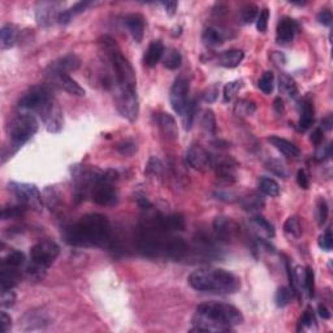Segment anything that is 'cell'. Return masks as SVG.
<instances>
[{
  "instance_id": "45",
  "label": "cell",
  "mask_w": 333,
  "mask_h": 333,
  "mask_svg": "<svg viewBox=\"0 0 333 333\" xmlns=\"http://www.w3.org/2000/svg\"><path fill=\"white\" fill-rule=\"evenodd\" d=\"M242 21L245 24H251L254 22V20L258 19V15H259V8L254 4H250V6H246L242 10Z\"/></svg>"
},
{
  "instance_id": "26",
  "label": "cell",
  "mask_w": 333,
  "mask_h": 333,
  "mask_svg": "<svg viewBox=\"0 0 333 333\" xmlns=\"http://www.w3.org/2000/svg\"><path fill=\"white\" fill-rule=\"evenodd\" d=\"M17 40V29L15 25L7 24L0 29V46L2 48L7 49L15 46Z\"/></svg>"
},
{
  "instance_id": "4",
  "label": "cell",
  "mask_w": 333,
  "mask_h": 333,
  "mask_svg": "<svg viewBox=\"0 0 333 333\" xmlns=\"http://www.w3.org/2000/svg\"><path fill=\"white\" fill-rule=\"evenodd\" d=\"M38 121L31 114L17 115L10 124L11 143L8 147L3 148L2 152V163H6L8 157H12L20 148L28 142L31 137L38 132Z\"/></svg>"
},
{
  "instance_id": "1",
  "label": "cell",
  "mask_w": 333,
  "mask_h": 333,
  "mask_svg": "<svg viewBox=\"0 0 333 333\" xmlns=\"http://www.w3.org/2000/svg\"><path fill=\"white\" fill-rule=\"evenodd\" d=\"M244 323V315L235 306L223 302H206L197 307L190 332H228Z\"/></svg>"
},
{
  "instance_id": "61",
  "label": "cell",
  "mask_w": 333,
  "mask_h": 333,
  "mask_svg": "<svg viewBox=\"0 0 333 333\" xmlns=\"http://www.w3.org/2000/svg\"><path fill=\"white\" fill-rule=\"evenodd\" d=\"M318 312H319V316H320V318H323V319H325V320L330 318L329 310H328L327 307H325V306H324V305H319Z\"/></svg>"
},
{
  "instance_id": "28",
  "label": "cell",
  "mask_w": 333,
  "mask_h": 333,
  "mask_svg": "<svg viewBox=\"0 0 333 333\" xmlns=\"http://www.w3.org/2000/svg\"><path fill=\"white\" fill-rule=\"evenodd\" d=\"M279 82H280L279 85H280L281 93L287 94V95L292 99H294L297 95H298V89H297L296 81L290 77L289 74L281 73Z\"/></svg>"
},
{
  "instance_id": "36",
  "label": "cell",
  "mask_w": 333,
  "mask_h": 333,
  "mask_svg": "<svg viewBox=\"0 0 333 333\" xmlns=\"http://www.w3.org/2000/svg\"><path fill=\"white\" fill-rule=\"evenodd\" d=\"M2 264L10 265V267H15V268H20L22 264H25V254L22 251H12L2 260Z\"/></svg>"
},
{
  "instance_id": "44",
  "label": "cell",
  "mask_w": 333,
  "mask_h": 333,
  "mask_svg": "<svg viewBox=\"0 0 333 333\" xmlns=\"http://www.w3.org/2000/svg\"><path fill=\"white\" fill-rule=\"evenodd\" d=\"M303 288L307 292L310 297L314 296V271H312L311 267H307V268L303 271Z\"/></svg>"
},
{
  "instance_id": "3",
  "label": "cell",
  "mask_w": 333,
  "mask_h": 333,
  "mask_svg": "<svg viewBox=\"0 0 333 333\" xmlns=\"http://www.w3.org/2000/svg\"><path fill=\"white\" fill-rule=\"evenodd\" d=\"M188 281L190 287L198 292H210V293L233 294L237 293L241 288L240 279L226 269H197L190 273Z\"/></svg>"
},
{
  "instance_id": "56",
  "label": "cell",
  "mask_w": 333,
  "mask_h": 333,
  "mask_svg": "<svg viewBox=\"0 0 333 333\" xmlns=\"http://www.w3.org/2000/svg\"><path fill=\"white\" fill-rule=\"evenodd\" d=\"M297 182H298V185L302 189H309L310 180L309 176H307V173H306V171L303 170L298 171V173H297Z\"/></svg>"
},
{
  "instance_id": "38",
  "label": "cell",
  "mask_w": 333,
  "mask_h": 333,
  "mask_svg": "<svg viewBox=\"0 0 333 333\" xmlns=\"http://www.w3.org/2000/svg\"><path fill=\"white\" fill-rule=\"evenodd\" d=\"M26 210H28V208L22 206V204L7 207V208H3V211H2V220H10V219H17V217H21V216H24L25 211Z\"/></svg>"
},
{
  "instance_id": "5",
  "label": "cell",
  "mask_w": 333,
  "mask_h": 333,
  "mask_svg": "<svg viewBox=\"0 0 333 333\" xmlns=\"http://www.w3.org/2000/svg\"><path fill=\"white\" fill-rule=\"evenodd\" d=\"M10 190L17 198L19 204H22L26 208L40 211L43 203H42V197L37 186L33 184H26V182H11Z\"/></svg>"
},
{
  "instance_id": "21",
  "label": "cell",
  "mask_w": 333,
  "mask_h": 333,
  "mask_svg": "<svg viewBox=\"0 0 333 333\" xmlns=\"http://www.w3.org/2000/svg\"><path fill=\"white\" fill-rule=\"evenodd\" d=\"M165 52V48H164V44L161 40H154L150 43L147 51L145 52L143 56V63H145L146 67H155L157 63L163 59V55Z\"/></svg>"
},
{
  "instance_id": "49",
  "label": "cell",
  "mask_w": 333,
  "mask_h": 333,
  "mask_svg": "<svg viewBox=\"0 0 333 333\" xmlns=\"http://www.w3.org/2000/svg\"><path fill=\"white\" fill-rule=\"evenodd\" d=\"M268 19H269V10L268 8H263L262 11L258 15V19H256V29L260 31V33H264L268 28Z\"/></svg>"
},
{
  "instance_id": "2",
  "label": "cell",
  "mask_w": 333,
  "mask_h": 333,
  "mask_svg": "<svg viewBox=\"0 0 333 333\" xmlns=\"http://www.w3.org/2000/svg\"><path fill=\"white\" fill-rule=\"evenodd\" d=\"M111 237V224L102 213H87L64 231L65 242L72 246H103Z\"/></svg>"
},
{
  "instance_id": "41",
  "label": "cell",
  "mask_w": 333,
  "mask_h": 333,
  "mask_svg": "<svg viewBox=\"0 0 333 333\" xmlns=\"http://www.w3.org/2000/svg\"><path fill=\"white\" fill-rule=\"evenodd\" d=\"M242 87V81H232L224 86V102H231Z\"/></svg>"
},
{
  "instance_id": "25",
  "label": "cell",
  "mask_w": 333,
  "mask_h": 333,
  "mask_svg": "<svg viewBox=\"0 0 333 333\" xmlns=\"http://www.w3.org/2000/svg\"><path fill=\"white\" fill-rule=\"evenodd\" d=\"M90 6H93L91 2H78V3H76L74 6H72L71 8H68V10L62 11V13H60L59 20H58V21L63 25L68 24V22L72 21V19H74L76 16L80 15V13H82L83 11H86Z\"/></svg>"
},
{
  "instance_id": "9",
  "label": "cell",
  "mask_w": 333,
  "mask_h": 333,
  "mask_svg": "<svg viewBox=\"0 0 333 333\" xmlns=\"http://www.w3.org/2000/svg\"><path fill=\"white\" fill-rule=\"evenodd\" d=\"M115 105L118 108L119 114L129 120L130 123L136 121L139 114V103L137 91H124L116 90L115 94Z\"/></svg>"
},
{
  "instance_id": "13",
  "label": "cell",
  "mask_w": 333,
  "mask_h": 333,
  "mask_svg": "<svg viewBox=\"0 0 333 333\" xmlns=\"http://www.w3.org/2000/svg\"><path fill=\"white\" fill-rule=\"evenodd\" d=\"M212 168L215 170L217 179H220L221 181L229 184L236 180V163L231 157L213 156Z\"/></svg>"
},
{
  "instance_id": "11",
  "label": "cell",
  "mask_w": 333,
  "mask_h": 333,
  "mask_svg": "<svg viewBox=\"0 0 333 333\" xmlns=\"http://www.w3.org/2000/svg\"><path fill=\"white\" fill-rule=\"evenodd\" d=\"M212 157L210 152L202 146H191L186 152V163L198 171H207L212 168Z\"/></svg>"
},
{
  "instance_id": "24",
  "label": "cell",
  "mask_w": 333,
  "mask_h": 333,
  "mask_svg": "<svg viewBox=\"0 0 333 333\" xmlns=\"http://www.w3.org/2000/svg\"><path fill=\"white\" fill-rule=\"evenodd\" d=\"M244 60L242 49H228L219 55V64L224 68H236Z\"/></svg>"
},
{
  "instance_id": "50",
  "label": "cell",
  "mask_w": 333,
  "mask_h": 333,
  "mask_svg": "<svg viewBox=\"0 0 333 333\" xmlns=\"http://www.w3.org/2000/svg\"><path fill=\"white\" fill-rule=\"evenodd\" d=\"M319 246L323 250H325V251H330V249H332L333 246V236L330 229H327V231L320 236V238H319Z\"/></svg>"
},
{
  "instance_id": "16",
  "label": "cell",
  "mask_w": 333,
  "mask_h": 333,
  "mask_svg": "<svg viewBox=\"0 0 333 333\" xmlns=\"http://www.w3.org/2000/svg\"><path fill=\"white\" fill-rule=\"evenodd\" d=\"M59 4L56 3H39L37 11H35V16H37L38 24L42 26H47L53 22V20H59Z\"/></svg>"
},
{
  "instance_id": "40",
  "label": "cell",
  "mask_w": 333,
  "mask_h": 333,
  "mask_svg": "<svg viewBox=\"0 0 333 333\" xmlns=\"http://www.w3.org/2000/svg\"><path fill=\"white\" fill-rule=\"evenodd\" d=\"M256 109L255 103L247 99H241L240 102H237L235 108V112L241 116H247V115H253Z\"/></svg>"
},
{
  "instance_id": "20",
  "label": "cell",
  "mask_w": 333,
  "mask_h": 333,
  "mask_svg": "<svg viewBox=\"0 0 333 333\" xmlns=\"http://www.w3.org/2000/svg\"><path fill=\"white\" fill-rule=\"evenodd\" d=\"M20 279H21V273L19 272V268L2 264V268H0V288L2 290L15 288L19 284Z\"/></svg>"
},
{
  "instance_id": "34",
  "label": "cell",
  "mask_w": 333,
  "mask_h": 333,
  "mask_svg": "<svg viewBox=\"0 0 333 333\" xmlns=\"http://www.w3.org/2000/svg\"><path fill=\"white\" fill-rule=\"evenodd\" d=\"M284 232L290 237H301L302 235V227H301V223L297 219L296 216H290L288 217V220L284 224Z\"/></svg>"
},
{
  "instance_id": "42",
  "label": "cell",
  "mask_w": 333,
  "mask_h": 333,
  "mask_svg": "<svg viewBox=\"0 0 333 333\" xmlns=\"http://www.w3.org/2000/svg\"><path fill=\"white\" fill-rule=\"evenodd\" d=\"M163 172V163L159 157L151 156L146 165V173L150 176H160Z\"/></svg>"
},
{
  "instance_id": "52",
  "label": "cell",
  "mask_w": 333,
  "mask_h": 333,
  "mask_svg": "<svg viewBox=\"0 0 333 333\" xmlns=\"http://www.w3.org/2000/svg\"><path fill=\"white\" fill-rule=\"evenodd\" d=\"M11 328H12V319L6 311L0 312V330L2 333L10 332Z\"/></svg>"
},
{
  "instance_id": "59",
  "label": "cell",
  "mask_w": 333,
  "mask_h": 333,
  "mask_svg": "<svg viewBox=\"0 0 333 333\" xmlns=\"http://www.w3.org/2000/svg\"><path fill=\"white\" fill-rule=\"evenodd\" d=\"M177 6H179L177 2H166V3H163L164 10H165V12L170 16L175 15V12H176L177 10Z\"/></svg>"
},
{
  "instance_id": "33",
  "label": "cell",
  "mask_w": 333,
  "mask_h": 333,
  "mask_svg": "<svg viewBox=\"0 0 333 333\" xmlns=\"http://www.w3.org/2000/svg\"><path fill=\"white\" fill-rule=\"evenodd\" d=\"M251 223L256 228L260 229L267 237H273L274 236V227L262 215H255L254 217H251Z\"/></svg>"
},
{
  "instance_id": "32",
  "label": "cell",
  "mask_w": 333,
  "mask_h": 333,
  "mask_svg": "<svg viewBox=\"0 0 333 333\" xmlns=\"http://www.w3.org/2000/svg\"><path fill=\"white\" fill-rule=\"evenodd\" d=\"M195 111H197V102H195V99H191V100H189L188 105H186V108L181 114L182 124H184V128H185L186 130H190L191 127H193Z\"/></svg>"
},
{
  "instance_id": "7",
  "label": "cell",
  "mask_w": 333,
  "mask_h": 333,
  "mask_svg": "<svg viewBox=\"0 0 333 333\" xmlns=\"http://www.w3.org/2000/svg\"><path fill=\"white\" fill-rule=\"evenodd\" d=\"M60 254V247L53 241H40L30 249V260L48 269Z\"/></svg>"
},
{
  "instance_id": "60",
  "label": "cell",
  "mask_w": 333,
  "mask_h": 333,
  "mask_svg": "<svg viewBox=\"0 0 333 333\" xmlns=\"http://www.w3.org/2000/svg\"><path fill=\"white\" fill-rule=\"evenodd\" d=\"M273 108H274V111H276V114H278V115H283V114H284L285 107H284V102H283V99H281V98H276V99H274Z\"/></svg>"
},
{
  "instance_id": "58",
  "label": "cell",
  "mask_w": 333,
  "mask_h": 333,
  "mask_svg": "<svg viewBox=\"0 0 333 333\" xmlns=\"http://www.w3.org/2000/svg\"><path fill=\"white\" fill-rule=\"evenodd\" d=\"M137 203H138V206L142 208V210H150L151 208V202L148 201L147 198L143 197V195H139V197H137Z\"/></svg>"
},
{
  "instance_id": "48",
  "label": "cell",
  "mask_w": 333,
  "mask_h": 333,
  "mask_svg": "<svg viewBox=\"0 0 333 333\" xmlns=\"http://www.w3.org/2000/svg\"><path fill=\"white\" fill-rule=\"evenodd\" d=\"M265 168L268 171H271L272 173L278 175V176L285 177L287 176V172H285V166L284 164L281 163L280 160H276V159H271V160L267 161L265 164Z\"/></svg>"
},
{
  "instance_id": "55",
  "label": "cell",
  "mask_w": 333,
  "mask_h": 333,
  "mask_svg": "<svg viewBox=\"0 0 333 333\" xmlns=\"http://www.w3.org/2000/svg\"><path fill=\"white\" fill-rule=\"evenodd\" d=\"M318 21L324 26H329L332 24V12L329 10H321L318 15Z\"/></svg>"
},
{
  "instance_id": "37",
  "label": "cell",
  "mask_w": 333,
  "mask_h": 333,
  "mask_svg": "<svg viewBox=\"0 0 333 333\" xmlns=\"http://www.w3.org/2000/svg\"><path fill=\"white\" fill-rule=\"evenodd\" d=\"M202 129L207 133V134H215L216 132V119L215 115L211 109H206L202 116Z\"/></svg>"
},
{
  "instance_id": "17",
  "label": "cell",
  "mask_w": 333,
  "mask_h": 333,
  "mask_svg": "<svg viewBox=\"0 0 333 333\" xmlns=\"http://www.w3.org/2000/svg\"><path fill=\"white\" fill-rule=\"evenodd\" d=\"M213 228H215L217 237L223 238V240L233 238L240 231L237 224L231 217H217L213 223Z\"/></svg>"
},
{
  "instance_id": "30",
  "label": "cell",
  "mask_w": 333,
  "mask_h": 333,
  "mask_svg": "<svg viewBox=\"0 0 333 333\" xmlns=\"http://www.w3.org/2000/svg\"><path fill=\"white\" fill-rule=\"evenodd\" d=\"M202 39H203V42L207 46H217V44L223 43L224 35H223V31L217 30L213 26H210V28L204 29L203 34H202Z\"/></svg>"
},
{
  "instance_id": "35",
  "label": "cell",
  "mask_w": 333,
  "mask_h": 333,
  "mask_svg": "<svg viewBox=\"0 0 333 333\" xmlns=\"http://www.w3.org/2000/svg\"><path fill=\"white\" fill-rule=\"evenodd\" d=\"M293 290L288 287H281L279 288L278 292H276V296H274V302L278 307H285L287 305H289V302L293 298Z\"/></svg>"
},
{
  "instance_id": "51",
  "label": "cell",
  "mask_w": 333,
  "mask_h": 333,
  "mask_svg": "<svg viewBox=\"0 0 333 333\" xmlns=\"http://www.w3.org/2000/svg\"><path fill=\"white\" fill-rule=\"evenodd\" d=\"M328 217V204L324 199H319L318 202V221L319 226H324Z\"/></svg>"
},
{
  "instance_id": "18",
  "label": "cell",
  "mask_w": 333,
  "mask_h": 333,
  "mask_svg": "<svg viewBox=\"0 0 333 333\" xmlns=\"http://www.w3.org/2000/svg\"><path fill=\"white\" fill-rule=\"evenodd\" d=\"M157 125L160 128L163 136L170 141H176L179 138V128L175 118L170 114H160L157 116Z\"/></svg>"
},
{
  "instance_id": "54",
  "label": "cell",
  "mask_w": 333,
  "mask_h": 333,
  "mask_svg": "<svg viewBox=\"0 0 333 333\" xmlns=\"http://www.w3.org/2000/svg\"><path fill=\"white\" fill-rule=\"evenodd\" d=\"M332 155V145H327V146H323V147H320L318 150V152H316V160L321 161V160H325V159H328V157Z\"/></svg>"
},
{
  "instance_id": "46",
  "label": "cell",
  "mask_w": 333,
  "mask_h": 333,
  "mask_svg": "<svg viewBox=\"0 0 333 333\" xmlns=\"http://www.w3.org/2000/svg\"><path fill=\"white\" fill-rule=\"evenodd\" d=\"M16 302V294L12 292V289L2 290V296H0V305L3 309H11L15 306Z\"/></svg>"
},
{
  "instance_id": "62",
  "label": "cell",
  "mask_w": 333,
  "mask_h": 333,
  "mask_svg": "<svg viewBox=\"0 0 333 333\" xmlns=\"http://www.w3.org/2000/svg\"><path fill=\"white\" fill-rule=\"evenodd\" d=\"M321 125H323V129L325 130H330L332 129V125H333V120H332V116H327L325 119H323V121H321Z\"/></svg>"
},
{
  "instance_id": "19",
  "label": "cell",
  "mask_w": 333,
  "mask_h": 333,
  "mask_svg": "<svg viewBox=\"0 0 333 333\" xmlns=\"http://www.w3.org/2000/svg\"><path fill=\"white\" fill-rule=\"evenodd\" d=\"M125 24H127V28L132 34L133 39L136 40L137 43H141L143 35H145V19H143V16L138 15V13L129 15L125 19Z\"/></svg>"
},
{
  "instance_id": "15",
  "label": "cell",
  "mask_w": 333,
  "mask_h": 333,
  "mask_svg": "<svg viewBox=\"0 0 333 333\" xmlns=\"http://www.w3.org/2000/svg\"><path fill=\"white\" fill-rule=\"evenodd\" d=\"M297 22L290 17H283L279 21L278 29H276V39L279 43L287 44L293 40L297 31Z\"/></svg>"
},
{
  "instance_id": "47",
  "label": "cell",
  "mask_w": 333,
  "mask_h": 333,
  "mask_svg": "<svg viewBox=\"0 0 333 333\" xmlns=\"http://www.w3.org/2000/svg\"><path fill=\"white\" fill-rule=\"evenodd\" d=\"M118 151L121 155H124V156H130V155H133L137 151V143L132 141V139L123 141V142L118 145Z\"/></svg>"
},
{
  "instance_id": "14",
  "label": "cell",
  "mask_w": 333,
  "mask_h": 333,
  "mask_svg": "<svg viewBox=\"0 0 333 333\" xmlns=\"http://www.w3.org/2000/svg\"><path fill=\"white\" fill-rule=\"evenodd\" d=\"M80 65L81 62L80 59H78V56L74 55V53H68V55H64L63 58H60V59L51 63L48 68H47L46 74H68L69 72L77 71V69L80 68Z\"/></svg>"
},
{
  "instance_id": "53",
  "label": "cell",
  "mask_w": 333,
  "mask_h": 333,
  "mask_svg": "<svg viewBox=\"0 0 333 333\" xmlns=\"http://www.w3.org/2000/svg\"><path fill=\"white\" fill-rule=\"evenodd\" d=\"M217 94H219V87L216 86V85H212V86L204 90L203 100L206 103H213L217 99Z\"/></svg>"
},
{
  "instance_id": "31",
  "label": "cell",
  "mask_w": 333,
  "mask_h": 333,
  "mask_svg": "<svg viewBox=\"0 0 333 333\" xmlns=\"http://www.w3.org/2000/svg\"><path fill=\"white\" fill-rule=\"evenodd\" d=\"M259 189L268 197H278L280 194V185L269 177H262L259 180Z\"/></svg>"
},
{
  "instance_id": "6",
  "label": "cell",
  "mask_w": 333,
  "mask_h": 333,
  "mask_svg": "<svg viewBox=\"0 0 333 333\" xmlns=\"http://www.w3.org/2000/svg\"><path fill=\"white\" fill-rule=\"evenodd\" d=\"M55 98L47 85H37L29 89L24 95L20 98L19 107L24 111L37 112L43 104H46L48 100Z\"/></svg>"
},
{
  "instance_id": "8",
  "label": "cell",
  "mask_w": 333,
  "mask_h": 333,
  "mask_svg": "<svg viewBox=\"0 0 333 333\" xmlns=\"http://www.w3.org/2000/svg\"><path fill=\"white\" fill-rule=\"evenodd\" d=\"M37 114L39 115L44 128L49 133H59L63 129V124H64L63 111L55 98H52L46 104L42 105L37 111Z\"/></svg>"
},
{
  "instance_id": "57",
  "label": "cell",
  "mask_w": 333,
  "mask_h": 333,
  "mask_svg": "<svg viewBox=\"0 0 333 333\" xmlns=\"http://www.w3.org/2000/svg\"><path fill=\"white\" fill-rule=\"evenodd\" d=\"M324 141V132L321 128H316V129L312 132L311 134V142L314 145H321V142Z\"/></svg>"
},
{
  "instance_id": "43",
  "label": "cell",
  "mask_w": 333,
  "mask_h": 333,
  "mask_svg": "<svg viewBox=\"0 0 333 333\" xmlns=\"http://www.w3.org/2000/svg\"><path fill=\"white\" fill-rule=\"evenodd\" d=\"M316 324V320H315V315L314 311L311 310V307L306 310L303 312L302 318L299 319V324H298V332L303 330L305 328H312Z\"/></svg>"
},
{
  "instance_id": "12",
  "label": "cell",
  "mask_w": 333,
  "mask_h": 333,
  "mask_svg": "<svg viewBox=\"0 0 333 333\" xmlns=\"http://www.w3.org/2000/svg\"><path fill=\"white\" fill-rule=\"evenodd\" d=\"M48 77L49 82H52L53 86L59 87V89L64 90L68 94L74 96H83L85 95V90L80 86V83L77 81H74L69 74L65 73H56V74H46Z\"/></svg>"
},
{
  "instance_id": "29",
  "label": "cell",
  "mask_w": 333,
  "mask_h": 333,
  "mask_svg": "<svg viewBox=\"0 0 333 333\" xmlns=\"http://www.w3.org/2000/svg\"><path fill=\"white\" fill-rule=\"evenodd\" d=\"M181 63H182V56L177 49L170 48L164 52L163 64L165 68L171 69V71H175V69L181 67Z\"/></svg>"
},
{
  "instance_id": "27",
  "label": "cell",
  "mask_w": 333,
  "mask_h": 333,
  "mask_svg": "<svg viewBox=\"0 0 333 333\" xmlns=\"http://www.w3.org/2000/svg\"><path fill=\"white\" fill-rule=\"evenodd\" d=\"M241 206L246 211H256L264 207V199L258 193H249L241 199Z\"/></svg>"
},
{
  "instance_id": "39",
  "label": "cell",
  "mask_w": 333,
  "mask_h": 333,
  "mask_svg": "<svg viewBox=\"0 0 333 333\" xmlns=\"http://www.w3.org/2000/svg\"><path fill=\"white\" fill-rule=\"evenodd\" d=\"M259 89L262 90L264 94H271L273 91L274 87V76L272 72H265L260 77L259 83H258Z\"/></svg>"
},
{
  "instance_id": "22",
  "label": "cell",
  "mask_w": 333,
  "mask_h": 333,
  "mask_svg": "<svg viewBox=\"0 0 333 333\" xmlns=\"http://www.w3.org/2000/svg\"><path fill=\"white\" fill-rule=\"evenodd\" d=\"M314 104H312L311 100L309 99H305L301 103V116H299L298 121V128L301 132H305V130L310 129L314 123Z\"/></svg>"
},
{
  "instance_id": "10",
  "label": "cell",
  "mask_w": 333,
  "mask_h": 333,
  "mask_svg": "<svg viewBox=\"0 0 333 333\" xmlns=\"http://www.w3.org/2000/svg\"><path fill=\"white\" fill-rule=\"evenodd\" d=\"M189 90H190V85H189V80L184 76H180L175 83L171 87L170 93V100L172 108L175 112L181 115L184 109L186 108L189 103Z\"/></svg>"
},
{
  "instance_id": "23",
  "label": "cell",
  "mask_w": 333,
  "mask_h": 333,
  "mask_svg": "<svg viewBox=\"0 0 333 333\" xmlns=\"http://www.w3.org/2000/svg\"><path fill=\"white\" fill-rule=\"evenodd\" d=\"M268 142L272 143V146H274L281 154H284L288 157H297L301 154L299 148L294 143L289 142L288 139L280 138L278 136H271L268 137Z\"/></svg>"
}]
</instances>
